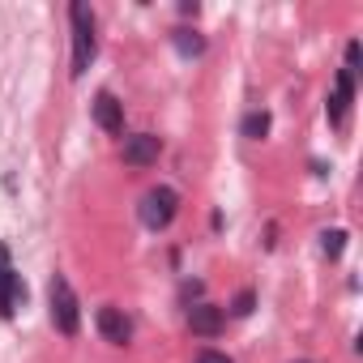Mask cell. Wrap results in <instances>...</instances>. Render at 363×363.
Returning <instances> with one entry per match:
<instances>
[{"label": "cell", "instance_id": "cell-9", "mask_svg": "<svg viewBox=\"0 0 363 363\" xmlns=\"http://www.w3.org/2000/svg\"><path fill=\"white\" fill-rule=\"evenodd\" d=\"M26 303V282L13 265H0V316H13Z\"/></svg>", "mask_w": 363, "mask_h": 363}, {"label": "cell", "instance_id": "cell-15", "mask_svg": "<svg viewBox=\"0 0 363 363\" xmlns=\"http://www.w3.org/2000/svg\"><path fill=\"white\" fill-rule=\"evenodd\" d=\"M201 291H206V282H197V278L179 286V295H184V299H197V303H201Z\"/></svg>", "mask_w": 363, "mask_h": 363}, {"label": "cell", "instance_id": "cell-4", "mask_svg": "<svg viewBox=\"0 0 363 363\" xmlns=\"http://www.w3.org/2000/svg\"><path fill=\"white\" fill-rule=\"evenodd\" d=\"M124 167H137V171H145V167H154L158 162V154H162V137L158 133H133V137H124Z\"/></svg>", "mask_w": 363, "mask_h": 363}, {"label": "cell", "instance_id": "cell-11", "mask_svg": "<svg viewBox=\"0 0 363 363\" xmlns=\"http://www.w3.org/2000/svg\"><path fill=\"white\" fill-rule=\"evenodd\" d=\"M171 43H175L179 56H201V52H206V39H201L197 30H184V26L171 30Z\"/></svg>", "mask_w": 363, "mask_h": 363}, {"label": "cell", "instance_id": "cell-17", "mask_svg": "<svg viewBox=\"0 0 363 363\" xmlns=\"http://www.w3.org/2000/svg\"><path fill=\"white\" fill-rule=\"evenodd\" d=\"M179 13H184V18H197L201 5H197V0H179Z\"/></svg>", "mask_w": 363, "mask_h": 363}, {"label": "cell", "instance_id": "cell-13", "mask_svg": "<svg viewBox=\"0 0 363 363\" xmlns=\"http://www.w3.org/2000/svg\"><path fill=\"white\" fill-rule=\"evenodd\" d=\"M252 308H257V291H252V286H244V291L231 299V316H240V320H244V316H252Z\"/></svg>", "mask_w": 363, "mask_h": 363}, {"label": "cell", "instance_id": "cell-10", "mask_svg": "<svg viewBox=\"0 0 363 363\" xmlns=\"http://www.w3.org/2000/svg\"><path fill=\"white\" fill-rule=\"evenodd\" d=\"M269 111H248L244 120H240V137H248V141H265L269 137Z\"/></svg>", "mask_w": 363, "mask_h": 363}, {"label": "cell", "instance_id": "cell-7", "mask_svg": "<svg viewBox=\"0 0 363 363\" xmlns=\"http://www.w3.org/2000/svg\"><path fill=\"white\" fill-rule=\"evenodd\" d=\"M94 124H99L103 133H111V137L124 133V103H120L111 90H99V94H94Z\"/></svg>", "mask_w": 363, "mask_h": 363}, {"label": "cell", "instance_id": "cell-5", "mask_svg": "<svg viewBox=\"0 0 363 363\" xmlns=\"http://www.w3.org/2000/svg\"><path fill=\"white\" fill-rule=\"evenodd\" d=\"M350 103H354V73L337 69V77H333V94H329V103H325V116H329V124H333V128H342V124H346Z\"/></svg>", "mask_w": 363, "mask_h": 363}, {"label": "cell", "instance_id": "cell-1", "mask_svg": "<svg viewBox=\"0 0 363 363\" xmlns=\"http://www.w3.org/2000/svg\"><path fill=\"white\" fill-rule=\"evenodd\" d=\"M48 316H52L56 333L77 337V329H82V303H77L73 282L65 274H52V282H48Z\"/></svg>", "mask_w": 363, "mask_h": 363}, {"label": "cell", "instance_id": "cell-18", "mask_svg": "<svg viewBox=\"0 0 363 363\" xmlns=\"http://www.w3.org/2000/svg\"><path fill=\"white\" fill-rule=\"evenodd\" d=\"M0 265H13V257H9V248L0 244Z\"/></svg>", "mask_w": 363, "mask_h": 363}, {"label": "cell", "instance_id": "cell-19", "mask_svg": "<svg viewBox=\"0 0 363 363\" xmlns=\"http://www.w3.org/2000/svg\"><path fill=\"white\" fill-rule=\"evenodd\" d=\"M299 363H308V359H299Z\"/></svg>", "mask_w": 363, "mask_h": 363}, {"label": "cell", "instance_id": "cell-6", "mask_svg": "<svg viewBox=\"0 0 363 363\" xmlns=\"http://www.w3.org/2000/svg\"><path fill=\"white\" fill-rule=\"evenodd\" d=\"M99 333H103L111 346H128V342H133V320H128V312L116 308V303H103V308H99Z\"/></svg>", "mask_w": 363, "mask_h": 363}, {"label": "cell", "instance_id": "cell-12", "mask_svg": "<svg viewBox=\"0 0 363 363\" xmlns=\"http://www.w3.org/2000/svg\"><path fill=\"white\" fill-rule=\"evenodd\" d=\"M346 240H350V235H346L342 227H333V231H325V235H320V252H325L329 261H337V257L346 252Z\"/></svg>", "mask_w": 363, "mask_h": 363}, {"label": "cell", "instance_id": "cell-14", "mask_svg": "<svg viewBox=\"0 0 363 363\" xmlns=\"http://www.w3.org/2000/svg\"><path fill=\"white\" fill-rule=\"evenodd\" d=\"M359 56H363V48H359V39H350L346 43V73H359Z\"/></svg>", "mask_w": 363, "mask_h": 363}, {"label": "cell", "instance_id": "cell-3", "mask_svg": "<svg viewBox=\"0 0 363 363\" xmlns=\"http://www.w3.org/2000/svg\"><path fill=\"white\" fill-rule=\"evenodd\" d=\"M137 214H141V223H145L150 231H167V227L175 223V214H179V193L167 189V184H158V189H150V193L141 197Z\"/></svg>", "mask_w": 363, "mask_h": 363}, {"label": "cell", "instance_id": "cell-2", "mask_svg": "<svg viewBox=\"0 0 363 363\" xmlns=\"http://www.w3.org/2000/svg\"><path fill=\"white\" fill-rule=\"evenodd\" d=\"M69 22H73V77H82L86 69H90V60H94V52H99V39H94V13L82 5V0H73L69 5Z\"/></svg>", "mask_w": 363, "mask_h": 363}, {"label": "cell", "instance_id": "cell-16", "mask_svg": "<svg viewBox=\"0 0 363 363\" xmlns=\"http://www.w3.org/2000/svg\"><path fill=\"white\" fill-rule=\"evenodd\" d=\"M197 363H235L231 354H223V350H201L197 354Z\"/></svg>", "mask_w": 363, "mask_h": 363}, {"label": "cell", "instance_id": "cell-8", "mask_svg": "<svg viewBox=\"0 0 363 363\" xmlns=\"http://www.w3.org/2000/svg\"><path fill=\"white\" fill-rule=\"evenodd\" d=\"M223 325H227V312L218 308V303H193L189 308V329L197 333V337H218L223 333Z\"/></svg>", "mask_w": 363, "mask_h": 363}]
</instances>
